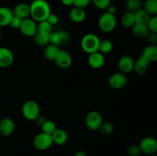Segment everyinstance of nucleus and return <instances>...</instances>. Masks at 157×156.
I'll list each match as a JSON object with an SVG mask.
<instances>
[{
    "mask_svg": "<svg viewBox=\"0 0 157 156\" xmlns=\"http://www.w3.org/2000/svg\"><path fill=\"white\" fill-rule=\"evenodd\" d=\"M30 6V18L37 23L44 21L52 13L51 6L46 0H33Z\"/></svg>",
    "mask_w": 157,
    "mask_h": 156,
    "instance_id": "f257e3e1",
    "label": "nucleus"
},
{
    "mask_svg": "<svg viewBox=\"0 0 157 156\" xmlns=\"http://www.w3.org/2000/svg\"><path fill=\"white\" fill-rule=\"evenodd\" d=\"M100 38L92 33L84 35L81 41V47L85 53L90 54L98 51L100 45Z\"/></svg>",
    "mask_w": 157,
    "mask_h": 156,
    "instance_id": "f03ea898",
    "label": "nucleus"
},
{
    "mask_svg": "<svg viewBox=\"0 0 157 156\" xmlns=\"http://www.w3.org/2000/svg\"><path fill=\"white\" fill-rule=\"evenodd\" d=\"M21 114L27 120L35 121L41 115V109L35 100H27L21 106Z\"/></svg>",
    "mask_w": 157,
    "mask_h": 156,
    "instance_id": "7ed1b4c3",
    "label": "nucleus"
},
{
    "mask_svg": "<svg viewBox=\"0 0 157 156\" xmlns=\"http://www.w3.org/2000/svg\"><path fill=\"white\" fill-rule=\"evenodd\" d=\"M117 26V18L115 15L104 12L98 18V27L104 33H110Z\"/></svg>",
    "mask_w": 157,
    "mask_h": 156,
    "instance_id": "20e7f679",
    "label": "nucleus"
},
{
    "mask_svg": "<svg viewBox=\"0 0 157 156\" xmlns=\"http://www.w3.org/2000/svg\"><path fill=\"white\" fill-rule=\"evenodd\" d=\"M53 144L52 135L46 134L43 132L37 134L33 139V146L39 151L48 149Z\"/></svg>",
    "mask_w": 157,
    "mask_h": 156,
    "instance_id": "39448f33",
    "label": "nucleus"
},
{
    "mask_svg": "<svg viewBox=\"0 0 157 156\" xmlns=\"http://www.w3.org/2000/svg\"><path fill=\"white\" fill-rule=\"evenodd\" d=\"M85 125L91 131H98L103 123V118L101 113L97 111H90L86 115Z\"/></svg>",
    "mask_w": 157,
    "mask_h": 156,
    "instance_id": "423d86ee",
    "label": "nucleus"
},
{
    "mask_svg": "<svg viewBox=\"0 0 157 156\" xmlns=\"http://www.w3.org/2000/svg\"><path fill=\"white\" fill-rule=\"evenodd\" d=\"M70 34L67 31L58 30L54 31V32L52 31L50 35V43L49 44L59 47L67 44L70 41Z\"/></svg>",
    "mask_w": 157,
    "mask_h": 156,
    "instance_id": "0eeeda50",
    "label": "nucleus"
},
{
    "mask_svg": "<svg viewBox=\"0 0 157 156\" xmlns=\"http://www.w3.org/2000/svg\"><path fill=\"white\" fill-rule=\"evenodd\" d=\"M19 31L24 36L33 38L37 32V22L30 17L25 18L21 21Z\"/></svg>",
    "mask_w": 157,
    "mask_h": 156,
    "instance_id": "6e6552de",
    "label": "nucleus"
},
{
    "mask_svg": "<svg viewBox=\"0 0 157 156\" xmlns=\"http://www.w3.org/2000/svg\"><path fill=\"white\" fill-rule=\"evenodd\" d=\"M143 153L153 155L157 152V140L155 138L145 137L140 141L139 144Z\"/></svg>",
    "mask_w": 157,
    "mask_h": 156,
    "instance_id": "1a4fd4ad",
    "label": "nucleus"
},
{
    "mask_svg": "<svg viewBox=\"0 0 157 156\" xmlns=\"http://www.w3.org/2000/svg\"><path fill=\"white\" fill-rule=\"evenodd\" d=\"M127 78L126 74L118 72L112 74L108 79V85L114 90L122 89L127 85Z\"/></svg>",
    "mask_w": 157,
    "mask_h": 156,
    "instance_id": "9d476101",
    "label": "nucleus"
},
{
    "mask_svg": "<svg viewBox=\"0 0 157 156\" xmlns=\"http://www.w3.org/2000/svg\"><path fill=\"white\" fill-rule=\"evenodd\" d=\"M55 64L58 67L61 69H67L71 66L73 59L68 51L65 50H61L58 54V56L55 60Z\"/></svg>",
    "mask_w": 157,
    "mask_h": 156,
    "instance_id": "9b49d317",
    "label": "nucleus"
},
{
    "mask_svg": "<svg viewBox=\"0 0 157 156\" xmlns=\"http://www.w3.org/2000/svg\"><path fill=\"white\" fill-rule=\"evenodd\" d=\"M14 59V54L10 49L6 47H0V67H9L13 64Z\"/></svg>",
    "mask_w": 157,
    "mask_h": 156,
    "instance_id": "f8f14e48",
    "label": "nucleus"
},
{
    "mask_svg": "<svg viewBox=\"0 0 157 156\" xmlns=\"http://www.w3.org/2000/svg\"><path fill=\"white\" fill-rule=\"evenodd\" d=\"M117 65L120 72L124 74L130 73L133 70L134 60L129 55H124L119 59Z\"/></svg>",
    "mask_w": 157,
    "mask_h": 156,
    "instance_id": "ddd939ff",
    "label": "nucleus"
},
{
    "mask_svg": "<svg viewBox=\"0 0 157 156\" xmlns=\"http://www.w3.org/2000/svg\"><path fill=\"white\" fill-rule=\"evenodd\" d=\"M89 66L93 69H100L104 67L105 64V58L101 52L97 51L90 54L87 58Z\"/></svg>",
    "mask_w": 157,
    "mask_h": 156,
    "instance_id": "4468645a",
    "label": "nucleus"
},
{
    "mask_svg": "<svg viewBox=\"0 0 157 156\" xmlns=\"http://www.w3.org/2000/svg\"><path fill=\"white\" fill-rule=\"evenodd\" d=\"M15 125L10 118H3L0 120V134L3 136H9L13 134Z\"/></svg>",
    "mask_w": 157,
    "mask_h": 156,
    "instance_id": "2eb2a0df",
    "label": "nucleus"
},
{
    "mask_svg": "<svg viewBox=\"0 0 157 156\" xmlns=\"http://www.w3.org/2000/svg\"><path fill=\"white\" fill-rule=\"evenodd\" d=\"M13 15L15 17L25 19L30 17V6L25 2H21L17 4L12 9Z\"/></svg>",
    "mask_w": 157,
    "mask_h": 156,
    "instance_id": "dca6fc26",
    "label": "nucleus"
},
{
    "mask_svg": "<svg viewBox=\"0 0 157 156\" xmlns=\"http://www.w3.org/2000/svg\"><path fill=\"white\" fill-rule=\"evenodd\" d=\"M69 19L74 23H81L85 20L86 12L84 9L74 7L68 13Z\"/></svg>",
    "mask_w": 157,
    "mask_h": 156,
    "instance_id": "f3484780",
    "label": "nucleus"
},
{
    "mask_svg": "<svg viewBox=\"0 0 157 156\" xmlns=\"http://www.w3.org/2000/svg\"><path fill=\"white\" fill-rule=\"evenodd\" d=\"M13 16V12L12 9L6 6H1L0 7V27L9 26Z\"/></svg>",
    "mask_w": 157,
    "mask_h": 156,
    "instance_id": "a211bd4d",
    "label": "nucleus"
},
{
    "mask_svg": "<svg viewBox=\"0 0 157 156\" xmlns=\"http://www.w3.org/2000/svg\"><path fill=\"white\" fill-rule=\"evenodd\" d=\"M133 35L138 38H147L150 33V30L147 24L142 23H135L131 28Z\"/></svg>",
    "mask_w": 157,
    "mask_h": 156,
    "instance_id": "6ab92c4d",
    "label": "nucleus"
},
{
    "mask_svg": "<svg viewBox=\"0 0 157 156\" xmlns=\"http://www.w3.org/2000/svg\"><path fill=\"white\" fill-rule=\"evenodd\" d=\"M149 65H150V62L146 60L142 55H140L136 61H134L133 70L136 74L143 75L147 73Z\"/></svg>",
    "mask_w": 157,
    "mask_h": 156,
    "instance_id": "aec40b11",
    "label": "nucleus"
},
{
    "mask_svg": "<svg viewBox=\"0 0 157 156\" xmlns=\"http://www.w3.org/2000/svg\"><path fill=\"white\" fill-rule=\"evenodd\" d=\"M52 137L54 143L58 145H64L68 140V135L67 132L62 128H56L52 134Z\"/></svg>",
    "mask_w": 157,
    "mask_h": 156,
    "instance_id": "412c9836",
    "label": "nucleus"
},
{
    "mask_svg": "<svg viewBox=\"0 0 157 156\" xmlns=\"http://www.w3.org/2000/svg\"><path fill=\"white\" fill-rule=\"evenodd\" d=\"M142 55L146 60L150 63L157 62V45H147L144 47Z\"/></svg>",
    "mask_w": 157,
    "mask_h": 156,
    "instance_id": "4be33fe9",
    "label": "nucleus"
},
{
    "mask_svg": "<svg viewBox=\"0 0 157 156\" xmlns=\"http://www.w3.org/2000/svg\"><path fill=\"white\" fill-rule=\"evenodd\" d=\"M50 35L48 33L37 32L33 37L34 42L39 47H46L50 43Z\"/></svg>",
    "mask_w": 157,
    "mask_h": 156,
    "instance_id": "5701e85b",
    "label": "nucleus"
},
{
    "mask_svg": "<svg viewBox=\"0 0 157 156\" xmlns=\"http://www.w3.org/2000/svg\"><path fill=\"white\" fill-rule=\"evenodd\" d=\"M60 48L53 44H48L44 50V57L47 61H55V58L58 56Z\"/></svg>",
    "mask_w": 157,
    "mask_h": 156,
    "instance_id": "b1692460",
    "label": "nucleus"
},
{
    "mask_svg": "<svg viewBox=\"0 0 157 156\" xmlns=\"http://www.w3.org/2000/svg\"><path fill=\"white\" fill-rule=\"evenodd\" d=\"M133 15H134L135 22L136 23H142V24H147L150 18H151V15L145 9H142V8L133 12Z\"/></svg>",
    "mask_w": 157,
    "mask_h": 156,
    "instance_id": "393cba45",
    "label": "nucleus"
},
{
    "mask_svg": "<svg viewBox=\"0 0 157 156\" xmlns=\"http://www.w3.org/2000/svg\"><path fill=\"white\" fill-rule=\"evenodd\" d=\"M121 24H122L124 28H131L132 26L136 23L135 22V18L134 15H133V12H129V11L125 12V13L123 15V16L121 17Z\"/></svg>",
    "mask_w": 157,
    "mask_h": 156,
    "instance_id": "a878e982",
    "label": "nucleus"
},
{
    "mask_svg": "<svg viewBox=\"0 0 157 156\" xmlns=\"http://www.w3.org/2000/svg\"><path fill=\"white\" fill-rule=\"evenodd\" d=\"M113 44L112 41L109 39H104L101 40L100 41V45L98 51L101 52L103 54H110L113 50Z\"/></svg>",
    "mask_w": 157,
    "mask_h": 156,
    "instance_id": "bb28decb",
    "label": "nucleus"
},
{
    "mask_svg": "<svg viewBox=\"0 0 157 156\" xmlns=\"http://www.w3.org/2000/svg\"><path fill=\"white\" fill-rule=\"evenodd\" d=\"M144 9L150 15H157V0H146Z\"/></svg>",
    "mask_w": 157,
    "mask_h": 156,
    "instance_id": "cd10ccee",
    "label": "nucleus"
},
{
    "mask_svg": "<svg viewBox=\"0 0 157 156\" xmlns=\"http://www.w3.org/2000/svg\"><path fill=\"white\" fill-rule=\"evenodd\" d=\"M98 131L104 136H110L114 131V125L110 122H103Z\"/></svg>",
    "mask_w": 157,
    "mask_h": 156,
    "instance_id": "c85d7f7f",
    "label": "nucleus"
},
{
    "mask_svg": "<svg viewBox=\"0 0 157 156\" xmlns=\"http://www.w3.org/2000/svg\"><path fill=\"white\" fill-rule=\"evenodd\" d=\"M41 127L43 132L49 135H52L57 128L55 122L54 121L48 120V119L43 123V125Z\"/></svg>",
    "mask_w": 157,
    "mask_h": 156,
    "instance_id": "c756f323",
    "label": "nucleus"
},
{
    "mask_svg": "<svg viewBox=\"0 0 157 156\" xmlns=\"http://www.w3.org/2000/svg\"><path fill=\"white\" fill-rule=\"evenodd\" d=\"M126 7L129 12H134L141 8V0H126Z\"/></svg>",
    "mask_w": 157,
    "mask_h": 156,
    "instance_id": "7c9ffc66",
    "label": "nucleus"
},
{
    "mask_svg": "<svg viewBox=\"0 0 157 156\" xmlns=\"http://www.w3.org/2000/svg\"><path fill=\"white\" fill-rule=\"evenodd\" d=\"M37 32L51 34L52 32V25L48 22L47 20L37 23Z\"/></svg>",
    "mask_w": 157,
    "mask_h": 156,
    "instance_id": "2f4dec72",
    "label": "nucleus"
},
{
    "mask_svg": "<svg viewBox=\"0 0 157 156\" xmlns=\"http://www.w3.org/2000/svg\"><path fill=\"white\" fill-rule=\"evenodd\" d=\"M95 8L100 10H106L110 5H111V0H92Z\"/></svg>",
    "mask_w": 157,
    "mask_h": 156,
    "instance_id": "473e14b6",
    "label": "nucleus"
},
{
    "mask_svg": "<svg viewBox=\"0 0 157 156\" xmlns=\"http://www.w3.org/2000/svg\"><path fill=\"white\" fill-rule=\"evenodd\" d=\"M142 153L139 145H132L127 149V154L129 156H139Z\"/></svg>",
    "mask_w": 157,
    "mask_h": 156,
    "instance_id": "72a5a7b5",
    "label": "nucleus"
},
{
    "mask_svg": "<svg viewBox=\"0 0 157 156\" xmlns=\"http://www.w3.org/2000/svg\"><path fill=\"white\" fill-rule=\"evenodd\" d=\"M147 26H148L150 32L157 33V15L151 16L148 24H147Z\"/></svg>",
    "mask_w": 157,
    "mask_h": 156,
    "instance_id": "f704fd0d",
    "label": "nucleus"
},
{
    "mask_svg": "<svg viewBox=\"0 0 157 156\" xmlns=\"http://www.w3.org/2000/svg\"><path fill=\"white\" fill-rule=\"evenodd\" d=\"M92 0H74V7L84 9L90 5Z\"/></svg>",
    "mask_w": 157,
    "mask_h": 156,
    "instance_id": "c9c22d12",
    "label": "nucleus"
},
{
    "mask_svg": "<svg viewBox=\"0 0 157 156\" xmlns=\"http://www.w3.org/2000/svg\"><path fill=\"white\" fill-rule=\"evenodd\" d=\"M21 21H22V19H21V18H18V17L13 16L9 26H11L13 29H18V30H19L20 26H21Z\"/></svg>",
    "mask_w": 157,
    "mask_h": 156,
    "instance_id": "e433bc0d",
    "label": "nucleus"
},
{
    "mask_svg": "<svg viewBox=\"0 0 157 156\" xmlns=\"http://www.w3.org/2000/svg\"><path fill=\"white\" fill-rule=\"evenodd\" d=\"M147 38L149 44H150V45H157V33L150 32Z\"/></svg>",
    "mask_w": 157,
    "mask_h": 156,
    "instance_id": "4c0bfd02",
    "label": "nucleus"
},
{
    "mask_svg": "<svg viewBox=\"0 0 157 156\" xmlns=\"http://www.w3.org/2000/svg\"><path fill=\"white\" fill-rule=\"evenodd\" d=\"M46 20H47L49 24H52V26H54V25H55V24H58V21H59L58 15H55V14H53V13H51L50 15H48V18Z\"/></svg>",
    "mask_w": 157,
    "mask_h": 156,
    "instance_id": "58836bf2",
    "label": "nucleus"
},
{
    "mask_svg": "<svg viewBox=\"0 0 157 156\" xmlns=\"http://www.w3.org/2000/svg\"><path fill=\"white\" fill-rule=\"evenodd\" d=\"M106 12L110 14V15H115L117 13V8L116 6H113V5H110V6L107 7V9H106Z\"/></svg>",
    "mask_w": 157,
    "mask_h": 156,
    "instance_id": "ea45409f",
    "label": "nucleus"
},
{
    "mask_svg": "<svg viewBox=\"0 0 157 156\" xmlns=\"http://www.w3.org/2000/svg\"><path fill=\"white\" fill-rule=\"evenodd\" d=\"M46 120H47V119H45V118H44V116H41V115H40V116H38V117L37 118L35 121L37 122V124H38V125H41H41H43V123H44Z\"/></svg>",
    "mask_w": 157,
    "mask_h": 156,
    "instance_id": "a19ab883",
    "label": "nucleus"
},
{
    "mask_svg": "<svg viewBox=\"0 0 157 156\" xmlns=\"http://www.w3.org/2000/svg\"><path fill=\"white\" fill-rule=\"evenodd\" d=\"M61 1L65 6H71L74 5V0H61Z\"/></svg>",
    "mask_w": 157,
    "mask_h": 156,
    "instance_id": "79ce46f5",
    "label": "nucleus"
},
{
    "mask_svg": "<svg viewBox=\"0 0 157 156\" xmlns=\"http://www.w3.org/2000/svg\"><path fill=\"white\" fill-rule=\"evenodd\" d=\"M75 156H87V153L84 152V151H77V152L75 153Z\"/></svg>",
    "mask_w": 157,
    "mask_h": 156,
    "instance_id": "37998d69",
    "label": "nucleus"
},
{
    "mask_svg": "<svg viewBox=\"0 0 157 156\" xmlns=\"http://www.w3.org/2000/svg\"><path fill=\"white\" fill-rule=\"evenodd\" d=\"M1 38H2V31L1 29H0V39H1Z\"/></svg>",
    "mask_w": 157,
    "mask_h": 156,
    "instance_id": "c03bdc74",
    "label": "nucleus"
},
{
    "mask_svg": "<svg viewBox=\"0 0 157 156\" xmlns=\"http://www.w3.org/2000/svg\"><path fill=\"white\" fill-rule=\"evenodd\" d=\"M151 156H157V154H153V155H151Z\"/></svg>",
    "mask_w": 157,
    "mask_h": 156,
    "instance_id": "a18cd8bd",
    "label": "nucleus"
}]
</instances>
